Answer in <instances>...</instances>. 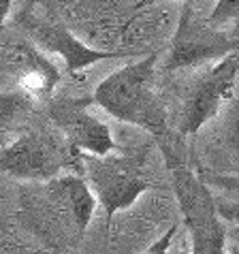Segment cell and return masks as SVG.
Wrapping results in <instances>:
<instances>
[{"label":"cell","mask_w":239,"mask_h":254,"mask_svg":"<svg viewBox=\"0 0 239 254\" xmlns=\"http://www.w3.org/2000/svg\"><path fill=\"white\" fill-rule=\"evenodd\" d=\"M158 54L143 56L109 73L92 92V103L124 124L152 132L158 145L169 143L167 107L154 90Z\"/></svg>","instance_id":"6da1fadb"},{"label":"cell","mask_w":239,"mask_h":254,"mask_svg":"<svg viewBox=\"0 0 239 254\" xmlns=\"http://www.w3.org/2000/svg\"><path fill=\"white\" fill-rule=\"evenodd\" d=\"M160 150L165 154L181 218L190 235V254H227V222L216 209L212 188L181 162L169 143L160 145Z\"/></svg>","instance_id":"7a4b0ae2"},{"label":"cell","mask_w":239,"mask_h":254,"mask_svg":"<svg viewBox=\"0 0 239 254\" xmlns=\"http://www.w3.org/2000/svg\"><path fill=\"white\" fill-rule=\"evenodd\" d=\"M83 178L96 194V201L105 209L111 222L114 216L130 209L152 188V180L145 171V154H83Z\"/></svg>","instance_id":"3957f363"},{"label":"cell","mask_w":239,"mask_h":254,"mask_svg":"<svg viewBox=\"0 0 239 254\" xmlns=\"http://www.w3.org/2000/svg\"><path fill=\"white\" fill-rule=\"evenodd\" d=\"M0 171L24 182H45L62 173L83 175V152L66 141L30 130L0 150Z\"/></svg>","instance_id":"277c9868"},{"label":"cell","mask_w":239,"mask_h":254,"mask_svg":"<svg viewBox=\"0 0 239 254\" xmlns=\"http://www.w3.org/2000/svg\"><path fill=\"white\" fill-rule=\"evenodd\" d=\"M235 52H239V37L224 32L222 28H214L207 19L196 17L192 6L186 4L169 47L165 68L169 73L196 68L207 62H218Z\"/></svg>","instance_id":"5b68a950"},{"label":"cell","mask_w":239,"mask_h":254,"mask_svg":"<svg viewBox=\"0 0 239 254\" xmlns=\"http://www.w3.org/2000/svg\"><path fill=\"white\" fill-rule=\"evenodd\" d=\"M239 79V52L229 54L196 77L181 103L179 114V135H196L203 126L220 114L231 101Z\"/></svg>","instance_id":"8992f818"},{"label":"cell","mask_w":239,"mask_h":254,"mask_svg":"<svg viewBox=\"0 0 239 254\" xmlns=\"http://www.w3.org/2000/svg\"><path fill=\"white\" fill-rule=\"evenodd\" d=\"M47 114L56 124V128L62 132V137L68 145L83 154H92V156H105V154L118 152V143L111 137L109 126L98 120L90 105L92 96L83 98H49Z\"/></svg>","instance_id":"52a82bcc"},{"label":"cell","mask_w":239,"mask_h":254,"mask_svg":"<svg viewBox=\"0 0 239 254\" xmlns=\"http://www.w3.org/2000/svg\"><path fill=\"white\" fill-rule=\"evenodd\" d=\"M22 24L28 39L39 49H43L45 54H56L64 60L66 73L71 77L81 75L83 70L96 64V62L128 56V52H107V49L90 47L77 39L64 24L58 22H45V19L39 17H24Z\"/></svg>","instance_id":"ba28073f"},{"label":"cell","mask_w":239,"mask_h":254,"mask_svg":"<svg viewBox=\"0 0 239 254\" xmlns=\"http://www.w3.org/2000/svg\"><path fill=\"white\" fill-rule=\"evenodd\" d=\"M43 194L58 220L64 222V227L71 229L77 239H83L98 205L96 194L86 178L79 173H62L45 182Z\"/></svg>","instance_id":"9c48e42d"},{"label":"cell","mask_w":239,"mask_h":254,"mask_svg":"<svg viewBox=\"0 0 239 254\" xmlns=\"http://www.w3.org/2000/svg\"><path fill=\"white\" fill-rule=\"evenodd\" d=\"M0 49L6 54V64L13 68L17 81V90H24L34 101H49L56 86L62 79V73L43 49H39L32 41H6L2 39Z\"/></svg>","instance_id":"30bf717a"},{"label":"cell","mask_w":239,"mask_h":254,"mask_svg":"<svg viewBox=\"0 0 239 254\" xmlns=\"http://www.w3.org/2000/svg\"><path fill=\"white\" fill-rule=\"evenodd\" d=\"M201 180L209 188H218V194H214V199L222 220L239 224V175L201 173Z\"/></svg>","instance_id":"8fae6325"},{"label":"cell","mask_w":239,"mask_h":254,"mask_svg":"<svg viewBox=\"0 0 239 254\" xmlns=\"http://www.w3.org/2000/svg\"><path fill=\"white\" fill-rule=\"evenodd\" d=\"M218 141L222 150L239 160V79L231 101L222 107V120L218 126Z\"/></svg>","instance_id":"7c38bea8"},{"label":"cell","mask_w":239,"mask_h":254,"mask_svg":"<svg viewBox=\"0 0 239 254\" xmlns=\"http://www.w3.org/2000/svg\"><path fill=\"white\" fill-rule=\"evenodd\" d=\"M34 98L24 90H6L0 92V130L22 118L26 111L32 109Z\"/></svg>","instance_id":"4fadbf2b"},{"label":"cell","mask_w":239,"mask_h":254,"mask_svg":"<svg viewBox=\"0 0 239 254\" xmlns=\"http://www.w3.org/2000/svg\"><path fill=\"white\" fill-rule=\"evenodd\" d=\"M214 28H222L229 22L239 19V0H216L214 9L205 17Z\"/></svg>","instance_id":"5bb4252c"},{"label":"cell","mask_w":239,"mask_h":254,"mask_svg":"<svg viewBox=\"0 0 239 254\" xmlns=\"http://www.w3.org/2000/svg\"><path fill=\"white\" fill-rule=\"evenodd\" d=\"M175 235H178V224H171V227L167 229L165 235H160L156 242H154L147 250H143L141 254H167L169 248H171V244H173Z\"/></svg>","instance_id":"9a60e30c"},{"label":"cell","mask_w":239,"mask_h":254,"mask_svg":"<svg viewBox=\"0 0 239 254\" xmlns=\"http://www.w3.org/2000/svg\"><path fill=\"white\" fill-rule=\"evenodd\" d=\"M11 6H13V0H0V28H4V22L11 13Z\"/></svg>","instance_id":"2e32d148"},{"label":"cell","mask_w":239,"mask_h":254,"mask_svg":"<svg viewBox=\"0 0 239 254\" xmlns=\"http://www.w3.org/2000/svg\"><path fill=\"white\" fill-rule=\"evenodd\" d=\"M2 39H4V28H0V43H2Z\"/></svg>","instance_id":"e0dca14e"},{"label":"cell","mask_w":239,"mask_h":254,"mask_svg":"<svg viewBox=\"0 0 239 254\" xmlns=\"http://www.w3.org/2000/svg\"><path fill=\"white\" fill-rule=\"evenodd\" d=\"M233 254H239V248H237V250H235V252H233Z\"/></svg>","instance_id":"ac0fdd59"},{"label":"cell","mask_w":239,"mask_h":254,"mask_svg":"<svg viewBox=\"0 0 239 254\" xmlns=\"http://www.w3.org/2000/svg\"><path fill=\"white\" fill-rule=\"evenodd\" d=\"M186 2H190V0H186Z\"/></svg>","instance_id":"d6986e66"}]
</instances>
